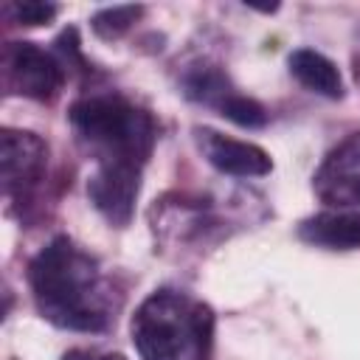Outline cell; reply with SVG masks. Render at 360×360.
<instances>
[{
    "label": "cell",
    "instance_id": "6da1fadb",
    "mask_svg": "<svg viewBox=\"0 0 360 360\" xmlns=\"http://www.w3.org/2000/svg\"><path fill=\"white\" fill-rule=\"evenodd\" d=\"M28 281L42 318L62 329L98 332L107 326V312L98 304L96 262L68 236H56L28 264Z\"/></svg>",
    "mask_w": 360,
    "mask_h": 360
},
{
    "label": "cell",
    "instance_id": "7a4b0ae2",
    "mask_svg": "<svg viewBox=\"0 0 360 360\" xmlns=\"http://www.w3.org/2000/svg\"><path fill=\"white\" fill-rule=\"evenodd\" d=\"M79 141L98 155L101 163L141 166L155 143V124L149 112L138 110L121 96H87L68 112Z\"/></svg>",
    "mask_w": 360,
    "mask_h": 360
},
{
    "label": "cell",
    "instance_id": "3957f363",
    "mask_svg": "<svg viewBox=\"0 0 360 360\" xmlns=\"http://www.w3.org/2000/svg\"><path fill=\"white\" fill-rule=\"evenodd\" d=\"M191 307L183 295L160 290L149 295L132 318V343L141 360H180L191 343Z\"/></svg>",
    "mask_w": 360,
    "mask_h": 360
},
{
    "label": "cell",
    "instance_id": "277c9868",
    "mask_svg": "<svg viewBox=\"0 0 360 360\" xmlns=\"http://www.w3.org/2000/svg\"><path fill=\"white\" fill-rule=\"evenodd\" d=\"M6 87L25 98L48 101L65 84V70L53 53L39 48L37 42H11L3 56Z\"/></svg>",
    "mask_w": 360,
    "mask_h": 360
},
{
    "label": "cell",
    "instance_id": "5b68a950",
    "mask_svg": "<svg viewBox=\"0 0 360 360\" xmlns=\"http://www.w3.org/2000/svg\"><path fill=\"white\" fill-rule=\"evenodd\" d=\"M312 191L332 208L360 205V132L343 138L318 166Z\"/></svg>",
    "mask_w": 360,
    "mask_h": 360
},
{
    "label": "cell",
    "instance_id": "8992f818",
    "mask_svg": "<svg viewBox=\"0 0 360 360\" xmlns=\"http://www.w3.org/2000/svg\"><path fill=\"white\" fill-rule=\"evenodd\" d=\"M141 191V166L132 163H98L96 174L87 180V197L107 222L124 228L135 214V200Z\"/></svg>",
    "mask_w": 360,
    "mask_h": 360
},
{
    "label": "cell",
    "instance_id": "52a82bcc",
    "mask_svg": "<svg viewBox=\"0 0 360 360\" xmlns=\"http://www.w3.org/2000/svg\"><path fill=\"white\" fill-rule=\"evenodd\" d=\"M197 135V146L200 152L205 155V160L225 172V174H236V177H262L273 169L270 163V155L256 146V143H248V141H236V138H225L222 132L217 129H208V127H200L194 129Z\"/></svg>",
    "mask_w": 360,
    "mask_h": 360
},
{
    "label": "cell",
    "instance_id": "ba28073f",
    "mask_svg": "<svg viewBox=\"0 0 360 360\" xmlns=\"http://www.w3.org/2000/svg\"><path fill=\"white\" fill-rule=\"evenodd\" d=\"M45 143L34 132L3 129L0 132V166L6 194H22L42 177L45 169Z\"/></svg>",
    "mask_w": 360,
    "mask_h": 360
},
{
    "label": "cell",
    "instance_id": "9c48e42d",
    "mask_svg": "<svg viewBox=\"0 0 360 360\" xmlns=\"http://www.w3.org/2000/svg\"><path fill=\"white\" fill-rule=\"evenodd\" d=\"M301 239L332 248V250H352L360 248V211H338V214H315L301 222Z\"/></svg>",
    "mask_w": 360,
    "mask_h": 360
},
{
    "label": "cell",
    "instance_id": "30bf717a",
    "mask_svg": "<svg viewBox=\"0 0 360 360\" xmlns=\"http://www.w3.org/2000/svg\"><path fill=\"white\" fill-rule=\"evenodd\" d=\"M290 73L307 90H312L323 98H340L343 96V76H340L338 65L312 48H298L290 53Z\"/></svg>",
    "mask_w": 360,
    "mask_h": 360
},
{
    "label": "cell",
    "instance_id": "8fae6325",
    "mask_svg": "<svg viewBox=\"0 0 360 360\" xmlns=\"http://www.w3.org/2000/svg\"><path fill=\"white\" fill-rule=\"evenodd\" d=\"M141 14H143L141 6H110V8L96 11L93 20H90V25H93V31L101 39H118V37H124L132 28V22Z\"/></svg>",
    "mask_w": 360,
    "mask_h": 360
},
{
    "label": "cell",
    "instance_id": "7c38bea8",
    "mask_svg": "<svg viewBox=\"0 0 360 360\" xmlns=\"http://www.w3.org/2000/svg\"><path fill=\"white\" fill-rule=\"evenodd\" d=\"M222 115L239 127H248V129H259L267 124V112L264 107L256 101V98H248V96H239V93H228L219 104Z\"/></svg>",
    "mask_w": 360,
    "mask_h": 360
},
{
    "label": "cell",
    "instance_id": "4fadbf2b",
    "mask_svg": "<svg viewBox=\"0 0 360 360\" xmlns=\"http://www.w3.org/2000/svg\"><path fill=\"white\" fill-rule=\"evenodd\" d=\"M191 346L197 360H208L211 357V346H214V312L205 304H194L191 307Z\"/></svg>",
    "mask_w": 360,
    "mask_h": 360
},
{
    "label": "cell",
    "instance_id": "5bb4252c",
    "mask_svg": "<svg viewBox=\"0 0 360 360\" xmlns=\"http://www.w3.org/2000/svg\"><path fill=\"white\" fill-rule=\"evenodd\" d=\"M56 11H59V6L39 3V0H22V3H14L11 6V14L22 25H45V22H51L56 17Z\"/></svg>",
    "mask_w": 360,
    "mask_h": 360
},
{
    "label": "cell",
    "instance_id": "9a60e30c",
    "mask_svg": "<svg viewBox=\"0 0 360 360\" xmlns=\"http://www.w3.org/2000/svg\"><path fill=\"white\" fill-rule=\"evenodd\" d=\"M62 360H90V352H84V349H70Z\"/></svg>",
    "mask_w": 360,
    "mask_h": 360
},
{
    "label": "cell",
    "instance_id": "2e32d148",
    "mask_svg": "<svg viewBox=\"0 0 360 360\" xmlns=\"http://www.w3.org/2000/svg\"><path fill=\"white\" fill-rule=\"evenodd\" d=\"M101 360H127L124 354H107V357H101Z\"/></svg>",
    "mask_w": 360,
    "mask_h": 360
}]
</instances>
